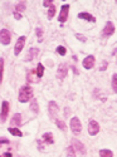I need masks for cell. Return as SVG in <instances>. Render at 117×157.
<instances>
[{"label": "cell", "mask_w": 117, "mask_h": 157, "mask_svg": "<svg viewBox=\"0 0 117 157\" xmlns=\"http://www.w3.org/2000/svg\"><path fill=\"white\" fill-rule=\"evenodd\" d=\"M54 122H56V124H57V127L59 128V129H62V131H67V126H66V123H64V121H62V120H54Z\"/></svg>", "instance_id": "cell-20"}, {"label": "cell", "mask_w": 117, "mask_h": 157, "mask_svg": "<svg viewBox=\"0 0 117 157\" xmlns=\"http://www.w3.org/2000/svg\"><path fill=\"white\" fill-rule=\"evenodd\" d=\"M34 74H35V71H30L29 73H28V82H38L35 78H34Z\"/></svg>", "instance_id": "cell-28"}, {"label": "cell", "mask_w": 117, "mask_h": 157, "mask_svg": "<svg viewBox=\"0 0 117 157\" xmlns=\"http://www.w3.org/2000/svg\"><path fill=\"white\" fill-rule=\"evenodd\" d=\"M43 140L45 141V143H48V145H52V143H54V140H53V136H52L50 132H47L43 135Z\"/></svg>", "instance_id": "cell-17"}, {"label": "cell", "mask_w": 117, "mask_h": 157, "mask_svg": "<svg viewBox=\"0 0 117 157\" xmlns=\"http://www.w3.org/2000/svg\"><path fill=\"white\" fill-rule=\"evenodd\" d=\"M78 18H80V19H83V20H87V21H92V23L96 21V18H95L93 15H91L89 13H86V11L80 13V14H78Z\"/></svg>", "instance_id": "cell-14"}, {"label": "cell", "mask_w": 117, "mask_h": 157, "mask_svg": "<svg viewBox=\"0 0 117 157\" xmlns=\"http://www.w3.org/2000/svg\"><path fill=\"white\" fill-rule=\"evenodd\" d=\"M71 129H72V132L74 135H80L81 133V131H82V123L80 121V118L78 117H73V118L71 120Z\"/></svg>", "instance_id": "cell-2"}, {"label": "cell", "mask_w": 117, "mask_h": 157, "mask_svg": "<svg viewBox=\"0 0 117 157\" xmlns=\"http://www.w3.org/2000/svg\"><path fill=\"white\" fill-rule=\"evenodd\" d=\"M83 68L84 69H92L95 65V57L93 56H88L83 59Z\"/></svg>", "instance_id": "cell-11"}, {"label": "cell", "mask_w": 117, "mask_h": 157, "mask_svg": "<svg viewBox=\"0 0 117 157\" xmlns=\"http://www.w3.org/2000/svg\"><path fill=\"white\" fill-rule=\"evenodd\" d=\"M35 74H37V78H38V79H41V78L43 77V74H44V65H43L42 63H39V64H38L37 71H35Z\"/></svg>", "instance_id": "cell-16"}, {"label": "cell", "mask_w": 117, "mask_h": 157, "mask_svg": "<svg viewBox=\"0 0 117 157\" xmlns=\"http://www.w3.org/2000/svg\"><path fill=\"white\" fill-rule=\"evenodd\" d=\"M8 113H9V102L3 101L2 103V109H0V122L4 123L8 118Z\"/></svg>", "instance_id": "cell-4"}, {"label": "cell", "mask_w": 117, "mask_h": 157, "mask_svg": "<svg viewBox=\"0 0 117 157\" xmlns=\"http://www.w3.org/2000/svg\"><path fill=\"white\" fill-rule=\"evenodd\" d=\"M99 156L101 157H113V152L111 150H101Z\"/></svg>", "instance_id": "cell-22"}, {"label": "cell", "mask_w": 117, "mask_h": 157, "mask_svg": "<svg viewBox=\"0 0 117 157\" xmlns=\"http://www.w3.org/2000/svg\"><path fill=\"white\" fill-rule=\"evenodd\" d=\"M25 42H27V36L23 35V36L18 38V40L15 43V47H14V54L15 56H19L21 53V50H23V48L25 45Z\"/></svg>", "instance_id": "cell-5"}, {"label": "cell", "mask_w": 117, "mask_h": 157, "mask_svg": "<svg viewBox=\"0 0 117 157\" xmlns=\"http://www.w3.org/2000/svg\"><path fill=\"white\" fill-rule=\"evenodd\" d=\"M67 73H68V67H67V64H59V67H58V71H57V78L58 79H64V78L67 77Z\"/></svg>", "instance_id": "cell-9"}, {"label": "cell", "mask_w": 117, "mask_h": 157, "mask_svg": "<svg viewBox=\"0 0 117 157\" xmlns=\"http://www.w3.org/2000/svg\"><path fill=\"white\" fill-rule=\"evenodd\" d=\"M112 89L115 93L117 92V74L116 73L112 75Z\"/></svg>", "instance_id": "cell-26"}, {"label": "cell", "mask_w": 117, "mask_h": 157, "mask_svg": "<svg viewBox=\"0 0 117 157\" xmlns=\"http://www.w3.org/2000/svg\"><path fill=\"white\" fill-rule=\"evenodd\" d=\"M72 147H73L74 150H77L81 155H86V147H84V145H83L81 141L73 138V140H72Z\"/></svg>", "instance_id": "cell-10"}, {"label": "cell", "mask_w": 117, "mask_h": 157, "mask_svg": "<svg viewBox=\"0 0 117 157\" xmlns=\"http://www.w3.org/2000/svg\"><path fill=\"white\" fill-rule=\"evenodd\" d=\"M8 143H9V140L8 138H5V137L0 138V147H2L3 145H8Z\"/></svg>", "instance_id": "cell-31"}, {"label": "cell", "mask_w": 117, "mask_h": 157, "mask_svg": "<svg viewBox=\"0 0 117 157\" xmlns=\"http://www.w3.org/2000/svg\"><path fill=\"white\" fill-rule=\"evenodd\" d=\"M107 65H108V63L105 60V62H103V64H102L101 67H99V71H101V72H105V71L107 69Z\"/></svg>", "instance_id": "cell-32"}, {"label": "cell", "mask_w": 117, "mask_h": 157, "mask_svg": "<svg viewBox=\"0 0 117 157\" xmlns=\"http://www.w3.org/2000/svg\"><path fill=\"white\" fill-rule=\"evenodd\" d=\"M25 8H27V4H25V2H20L15 5V11L17 13H21L25 10Z\"/></svg>", "instance_id": "cell-19"}, {"label": "cell", "mask_w": 117, "mask_h": 157, "mask_svg": "<svg viewBox=\"0 0 117 157\" xmlns=\"http://www.w3.org/2000/svg\"><path fill=\"white\" fill-rule=\"evenodd\" d=\"M8 131L13 135V136H17V137H23V133H21V131H19L18 128H14V127H9Z\"/></svg>", "instance_id": "cell-18"}, {"label": "cell", "mask_w": 117, "mask_h": 157, "mask_svg": "<svg viewBox=\"0 0 117 157\" xmlns=\"http://www.w3.org/2000/svg\"><path fill=\"white\" fill-rule=\"evenodd\" d=\"M11 124H14V126H21V114L20 113H15L14 116H13Z\"/></svg>", "instance_id": "cell-15"}, {"label": "cell", "mask_w": 117, "mask_h": 157, "mask_svg": "<svg viewBox=\"0 0 117 157\" xmlns=\"http://www.w3.org/2000/svg\"><path fill=\"white\" fill-rule=\"evenodd\" d=\"M98 132H99V124H98V122L95 121V120H91L89 123H88V133L91 136H96Z\"/></svg>", "instance_id": "cell-8"}, {"label": "cell", "mask_w": 117, "mask_h": 157, "mask_svg": "<svg viewBox=\"0 0 117 157\" xmlns=\"http://www.w3.org/2000/svg\"><path fill=\"white\" fill-rule=\"evenodd\" d=\"M30 109H32L34 113H38V112H39V106H38V101H37V99H32Z\"/></svg>", "instance_id": "cell-21"}, {"label": "cell", "mask_w": 117, "mask_h": 157, "mask_svg": "<svg viewBox=\"0 0 117 157\" xmlns=\"http://www.w3.org/2000/svg\"><path fill=\"white\" fill-rule=\"evenodd\" d=\"M4 157H11V153L10 152H5L4 153Z\"/></svg>", "instance_id": "cell-35"}, {"label": "cell", "mask_w": 117, "mask_h": 157, "mask_svg": "<svg viewBox=\"0 0 117 157\" xmlns=\"http://www.w3.org/2000/svg\"><path fill=\"white\" fill-rule=\"evenodd\" d=\"M57 53L59 54V56H66L67 54V49H66V47H63V45H59V47H57Z\"/></svg>", "instance_id": "cell-25"}, {"label": "cell", "mask_w": 117, "mask_h": 157, "mask_svg": "<svg viewBox=\"0 0 117 157\" xmlns=\"http://www.w3.org/2000/svg\"><path fill=\"white\" fill-rule=\"evenodd\" d=\"M67 157H76V153H74V148L72 146H69L67 148Z\"/></svg>", "instance_id": "cell-29"}, {"label": "cell", "mask_w": 117, "mask_h": 157, "mask_svg": "<svg viewBox=\"0 0 117 157\" xmlns=\"http://www.w3.org/2000/svg\"><path fill=\"white\" fill-rule=\"evenodd\" d=\"M76 38L78 39V40H81V42H83V43H86V42H87V38H86L84 35H81V34H78V33L76 34Z\"/></svg>", "instance_id": "cell-30"}, {"label": "cell", "mask_w": 117, "mask_h": 157, "mask_svg": "<svg viewBox=\"0 0 117 157\" xmlns=\"http://www.w3.org/2000/svg\"><path fill=\"white\" fill-rule=\"evenodd\" d=\"M48 111H49V117L52 120H57V114L59 112V107L54 101H50L48 104Z\"/></svg>", "instance_id": "cell-3"}, {"label": "cell", "mask_w": 117, "mask_h": 157, "mask_svg": "<svg viewBox=\"0 0 117 157\" xmlns=\"http://www.w3.org/2000/svg\"><path fill=\"white\" fill-rule=\"evenodd\" d=\"M103 35L105 36H111L113 33H115V25L112 24V21H107L105 28H103Z\"/></svg>", "instance_id": "cell-12"}, {"label": "cell", "mask_w": 117, "mask_h": 157, "mask_svg": "<svg viewBox=\"0 0 117 157\" xmlns=\"http://www.w3.org/2000/svg\"><path fill=\"white\" fill-rule=\"evenodd\" d=\"M35 34H37V36H38V39H39V42L42 43V39H43V30H42L41 27H38V28L35 29Z\"/></svg>", "instance_id": "cell-27"}, {"label": "cell", "mask_w": 117, "mask_h": 157, "mask_svg": "<svg viewBox=\"0 0 117 157\" xmlns=\"http://www.w3.org/2000/svg\"><path fill=\"white\" fill-rule=\"evenodd\" d=\"M52 4H53L52 2H44V3H43V5H44V6H50Z\"/></svg>", "instance_id": "cell-34"}, {"label": "cell", "mask_w": 117, "mask_h": 157, "mask_svg": "<svg viewBox=\"0 0 117 157\" xmlns=\"http://www.w3.org/2000/svg\"><path fill=\"white\" fill-rule=\"evenodd\" d=\"M10 40H11V34L8 29H2L0 30V43L4 44V45H8L10 44Z\"/></svg>", "instance_id": "cell-6"}, {"label": "cell", "mask_w": 117, "mask_h": 157, "mask_svg": "<svg viewBox=\"0 0 117 157\" xmlns=\"http://www.w3.org/2000/svg\"><path fill=\"white\" fill-rule=\"evenodd\" d=\"M3 74H4V59L0 58V84L3 82Z\"/></svg>", "instance_id": "cell-24"}, {"label": "cell", "mask_w": 117, "mask_h": 157, "mask_svg": "<svg viewBox=\"0 0 117 157\" xmlns=\"http://www.w3.org/2000/svg\"><path fill=\"white\" fill-rule=\"evenodd\" d=\"M68 11H69V5H68V4L62 5L60 13H59V18H58L59 23L63 24V23H66V21H67V19H68Z\"/></svg>", "instance_id": "cell-7"}, {"label": "cell", "mask_w": 117, "mask_h": 157, "mask_svg": "<svg viewBox=\"0 0 117 157\" xmlns=\"http://www.w3.org/2000/svg\"><path fill=\"white\" fill-rule=\"evenodd\" d=\"M32 97H33V89H32L29 86H24V87L20 88V90H19V97H18L19 102L27 103V102H29V101L32 99Z\"/></svg>", "instance_id": "cell-1"}, {"label": "cell", "mask_w": 117, "mask_h": 157, "mask_svg": "<svg viewBox=\"0 0 117 157\" xmlns=\"http://www.w3.org/2000/svg\"><path fill=\"white\" fill-rule=\"evenodd\" d=\"M38 54H39V49H38V48H30L29 52H28L27 58H25V60H27V62H30V60H33Z\"/></svg>", "instance_id": "cell-13"}, {"label": "cell", "mask_w": 117, "mask_h": 157, "mask_svg": "<svg viewBox=\"0 0 117 157\" xmlns=\"http://www.w3.org/2000/svg\"><path fill=\"white\" fill-rule=\"evenodd\" d=\"M54 15H56V6H54V4H52L48 10V19H53Z\"/></svg>", "instance_id": "cell-23"}, {"label": "cell", "mask_w": 117, "mask_h": 157, "mask_svg": "<svg viewBox=\"0 0 117 157\" xmlns=\"http://www.w3.org/2000/svg\"><path fill=\"white\" fill-rule=\"evenodd\" d=\"M14 18H15L17 20H20V19H21V14H20V13L14 11Z\"/></svg>", "instance_id": "cell-33"}]
</instances>
